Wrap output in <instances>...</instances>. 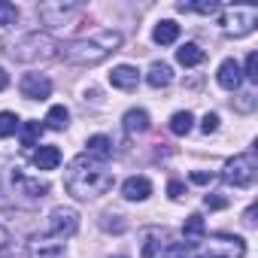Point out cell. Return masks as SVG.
Listing matches in <instances>:
<instances>
[{
    "instance_id": "2",
    "label": "cell",
    "mask_w": 258,
    "mask_h": 258,
    "mask_svg": "<svg viewBox=\"0 0 258 258\" xmlns=\"http://www.w3.org/2000/svg\"><path fill=\"white\" fill-rule=\"evenodd\" d=\"M121 49V34L118 31H100L94 37H82V40H73L70 46L58 49V55H64V61L70 64H79V67H94L100 61H106L112 52Z\"/></svg>"
},
{
    "instance_id": "24",
    "label": "cell",
    "mask_w": 258,
    "mask_h": 258,
    "mask_svg": "<svg viewBox=\"0 0 258 258\" xmlns=\"http://www.w3.org/2000/svg\"><path fill=\"white\" fill-rule=\"evenodd\" d=\"M191 124H195V115L185 109V112H176V115L170 118V131H173L176 137H185V134L191 131Z\"/></svg>"
},
{
    "instance_id": "27",
    "label": "cell",
    "mask_w": 258,
    "mask_h": 258,
    "mask_svg": "<svg viewBox=\"0 0 258 258\" xmlns=\"http://www.w3.org/2000/svg\"><path fill=\"white\" fill-rule=\"evenodd\" d=\"M19 127H22V121H19L16 112H0V140H4V137H13Z\"/></svg>"
},
{
    "instance_id": "21",
    "label": "cell",
    "mask_w": 258,
    "mask_h": 258,
    "mask_svg": "<svg viewBox=\"0 0 258 258\" xmlns=\"http://www.w3.org/2000/svg\"><path fill=\"white\" fill-rule=\"evenodd\" d=\"M152 40H155L158 46H170V43H176V40H179V25H176V22H170V19L158 22V25H155V31H152Z\"/></svg>"
},
{
    "instance_id": "30",
    "label": "cell",
    "mask_w": 258,
    "mask_h": 258,
    "mask_svg": "<svg viewBox=\"0 0 258 258\" xmlns=\"http://www.w3.org/2000/svg\"><path fill=\"white\" fill-rule=\"evenodd\" d=\"M243 76H246L249 82H258V55H255V52H249V58H246V70H243Z\"/></svg>"
},
{
    "instance_id": "39",
    "label": "cell",
    "mask_w": 258,
    "mask_h": 258,
    "mask_svg": "<svg viewBox=\"0 0 258 258\" xmlns=\"http://www.w3.org/2000/svg\"><path fill=\"white\" fill-rule=\"evenodd\" d=\"M115 258H124V255H115Z\"/></svg>"
},
{
    "instance_id": "18",
    "label": "cell",
    "mask_w": 258,
    "mask_h": 258,
    "mask_svg": "<svg viewBox=\"0 0 258 258\" xmlns=\"http://www.w3.org/2000/svg\"><path fill=\"white\" fill-rule=\"evenodd\" d=\"M85 155H88V158H94V161H106V158L112 155V140H109V137H103V134L88 137V143H85Z\"/></svg>"
},
{
    "instance_id": "33",
    "label": "cell",
    "mask_w": 258,
    "mask_h": 258,
    "mask_svg": "<svg viewBox=\"0 0 258 258\" xmlns=\"http://www.w3.org/2000/svg\"><path fill=\"white\" fill-rule=\"evenodd\" d=\"M204 204H207L210 210H225V207H228V201H225V198H219V195H207V198H204Z\"/></svg>"
},
{
    "instance_id": "20",
    "label": "cell",
    "mask_w": 258,
    "mask_h": 258,
    "mask_svg": "<svg viewBox=\"0 0 258 258\" xmlns=\"http://www.w3.org/2000/svg\"><path fill=\"white\" fill-rule=\"evenodd\" d=\"M182 237H185L188 246H195V243H201V240L207 237V225H204V219H201L198 213H191V216L185 219V225H182Z\"/></svg>"
},
{
    "instance_id": "10",
    "label": "cell",
    "mask_w": 258,
    "mask_h": 258,
    "mask_svg": "<svg viewBox=\"0 0 258 258\" xmlns=\"http://www.w3.org/2000/svg\"><path fill=\"white\" fill-rule=\"evenodd\" d=\"M140 240H143L140 258H158L161 249H164L167 240H170V231H167V228H143V231H140Z\"/></svg>"
},
{
    "instance_id": "25",
    "label": "cell",
    "mask_w": 258,
    "mask_h": 258,
    "mask_svg": "<svg viewBox=\"0 0 258 258\" xmlns=\"http://www.w3.org/2000/svg\"><path fill=\"white\" fill-rule=\"evenodd\" d=\"M176 10H179V13H201V16H216L222 7L216 4V0H201V4H179Z\"/></svg>"
},
{
    "instance_id": "23",
    "label": "cell",
    "mask_w": 258,
    "mask_h": 258,
    "mask_svg": "<svg viewBox=\"0 0 258 258\" xmlns=\"http://www.w3.org/2000/svg\"><path fill=\"white\" fill-rule=\"evenodd\" d=\"M67 124H70V112H67V106H64V103L52 106L49 115H46V127H52V131H64Z\"/></svg>"
},
{
    "instance_id": "34",
    "label": "cell",
    "mask_w": 258,
    "mask_h": 258,
    "mask_svg": "<svg viewBox=\"0 0 258 258\" xmlns=\"http://www.w3.org/2000/svg\"><path fill=\"white\" fill-rule=\"evenodd\" d=\"M252 103H255V94H249V91L246 94H237V109L246 112V109H252Z\"/></svg>"
},
{
    "instance_id": "37",
    "label": "cell",
    "mask_w": 258,
    "mask_h": 258,
    "mask_svg": "<svg viewBox=\"0 0 258 258\" xmlns=\"http://www.w3.org/2000/svg\"><path fill=\"white\" fill-rule=\"evenodd\" d=\"M243 222H246V228H255V207H249V210H246Z\"/></svg>"
},
{
    "instance_id": "12",
    "label": "cell",
    "mask_w": 258,
    "mask_h": 258,
    "mask_svg": "<svg viewBox=\"0 0 258 258\" xmlns=\"http://www.w3.org/2000/svg\"><path fill=\"white\" fill-rule=\"evenodd\" d=\"M109 82H112V88L134 91V88L140 85V70H137V67H131V64H118V67H112Z\"/></svg>"
},
{
    "instance_id": "31",
    "label": "cell",
    "mask_w": 258,
    "mask_h": 258,
    "mask_svg": "<svg viewBox=\"0 0 258 258\" xmlns=\"http://www.w3.org/2000/svg\"><path fill=\"white\" fill-rule=\"evenodd\" d=\"M201 131H204L207 137L219 131V115H216V112H207V115H204V121H201Z\"/></svg>"
},
{
    "instance_id": "35",
    "label": "cell",
    "mask_w": 258,
    "mask_h": 258,
    "mask_svg": "<svg viewBox=\"0 0 258 258\" xmlns=\"http://www.w3.org/2000/svg\"><path fill=\"white\" fill-rule=\"evenodd\" d=\"M213 179H216V176H213V173H204V170H195V173H191V182H198V185H210Z\"/></svg>"
},
{
    "instance_id": "5",
    "label": "cell",
    "mask_w": 258,
    "mask_h": 258,
    "mask_svg": "<svg viewBox=\"0 0 258 258\" xmlns=\"http://www.w3.org/2000/svg\"><path fill=\"white\" fill-rule=\"evenodd\" d=\"M255 25H258V10L255 7H228L219 16V28L228 37H246V34L255 31Z\"/></svg>"
},
{
    "instance_id": "8",
    "label": "cell",
    "mask_w": 258,
    "mask_h": 258,
    "mask_svg": "<svg viewBox=\"0 0 258 258\" xmlns=\"http://www.w3.org/2000/svg\"><path fill=\"white\" fill-rule=\"evenodd\" d=\"M207 240V255L210 258H246V243L234 234H213Z\"/></svg>"
},
{
    "instance_id": "7",
    "label": "cell",
    "mask_w": 258,
    "mask_h": 258,
    "mask_svg": "<svg viewBox=\"0 0 258 258\" xmlns=\"http://www.w3.org/2000/svg\"><path fill=\"white\" fill-rule=\"evenodd\" d=\"M255 155L252 152H243V155H234L228 164H225V170H222V179L228 182V185H234V188H246V185H252V179H255Z\"/></svg>"
},
{
    "instance_id": "22",
    "label": "cell",
    "mask_w": 258,
    "mask_h": 258,
    "mask_svg": "<svg viewBox=\"0 0 258 258\" xmlns=\"http://www.w3.org/2000/svg\"><path fill=\"white\" fill-rule=\"evenodd\" d=\"M204 58H207V52L198 43H185V46L176 49V61L182 67H198V64H204Z\"/></svg>"
},
{
    "instance_id": "3",
    "label": "cell",
    "mask_w": 258,
    "mask_h": 258,
    "mask_svg": "<svg viewBox=\"0 0 258 258\" xmlns=\"http://www.w3.org/2000/svg\"><path fill=\"white\" fill-rule=\"evenodd\" d=\"M7 52H10V58L19 61V64H37V61H49V58H55V55H58V43H55L49 34L34 31V34L19 37Z\"/></svg>"
},
{
    "instance_id": "28",
    "label": "cell",
    "mask_w": 258,
    "mask_h": 258,
    "mask_svg": "<svg viewBox=\"0 0 258 258\" xmlns=\"http://www.w3.org/2000/svg\"><path fill=\"white\" fill-rule=\"evenodd\" d=\"M16 22H19V7L10 4V0H0V25L10 28V25H16Z\"/></svg>"
},
{
    "instance_id": "14",
    "label": "cell",
    "mask_w": 258,
    "mask_h": 258,
    "mask_svg": "<svg viewBox=\"0 0 258 258\" xmlns=\"http://www.w3.org/2000/svg\"><path fill=\"white\" fill-rule=\"evenodd\" d=\"M152 195V182L146 176H131L121 182V198L124 201H146Z\"/></svg>"
},
{
    "instance_id": "4",
    "label": "cell",
    "mask_w": 258,
    "mask_h": 258,
    "mask_svg": "<svg viewBox=\"0 0 258 258\" xmlns=\"http://www.w3.org/2000/svg\"><path fill=\"white\" fill-rule=\"evenodd\" d=\"M82 13H85V4H79V0H46V4L37 7L40 22L49 28H70L82 19Z\"/></svg>"
},
{
    "instance_id": "16",
    "label": "cell",
    "mask_w": 258,
    "mask_h": 258,
    "mask_svg": "<svg viewBox=\"0 0 258 258\" xmlns=\"http://www.w3.org/2000/svg\"><path fill=\"white\" fill-rule=\"evenodd\" d=\"M121 124H124V134H127V137L146 134V131H149V112H146V109H127L124 118H121Z\"/></svg>"
},
{
    "instance_id": "29",
    "label": "cell",
    "mask_w": 258,
    "mask_h": 258,
    "mask_svg": "<svg viewBox=\"0 0 258 258\" xmlns=\"http://www.w3.org/2000/svg\"><path fill=\"white\" fill-rule=\"evenodd\" d=\"M185 255H188V243H167L158 258H185Z\"/></svg>"
},
{
    "instance_id": "11",
    "label": "cell",
    "mask_w": 258,
    "mask_h": 258,
    "mask_svg": "<svg viewBox=\"0 0 258 258\" xmlns=\"http://www.w3.org/2000/svg\"><path fill=\"white\" fill-rule=\"evenodd\" d=\"M67 255V243L52 240L46 234L31 237V258H64Z\"/></svg>"
},
{
    "instance_id": "6",
    "label": "cell",
    "mask_w": 258,
    "mask_h": 258,
    "mask_svg": "<svg viewBox=\"0 0 258 258\" xmlns=\"http://www.w3.org/2000/svg\"><path fill=\"white\" fill-rule=\"evenodd\" d=\"M79 231V216H76V210L73 207H55L52 213H49V219H46V237H52V240H70L73 234Z\"/></svg>"
},
{
    "instance_id": "17",
    "label": "cell",
    "mask_w": 258,
    "mask_h": 258,
    "mask_svg": "<svg viewBox=\"0 0 258 258\" xmlns=\"http://www.w3.org/2000/svg\"><path fill=\"white\" fill-rule=\"evenodd\" d=\"M31 161H34L37 170H55V167L61 164V149H58V146H40V149L31 155Z\"/></svg>"
},
{
    "instance_id": "36",
    "label": "cell",
    "mask_w": 258,
    "mask_h": 258,
    "mask_svg": "<svg viewBox=\"0 0 258 258\" xmlns=\"http://www.w3.org/2000/svg\"><path fill=\"white\" fill-rule=\"evenodd\" d=\"M7 246H10V231H7L4 225H0V255L7 252Z\"/></svg>"
},
{
    "instance_id": "19",
    "label": "cell",
    "mask_w": 258,
    "mask_h": 258,
    "mask_svg": "<svg viewBox=\"0 0 258 258\" xmlns=\"http://www.w3.org/2000/svg\"><path fill=\"white\" fill-rule=\"evenodd\" d=\"M146 82H149L152 88H167V85L173 82V70H170V64L155 61V64L149 67V73H146Z\"/></svg>"
},
{
    "instance_id": "38",
    "label": "cell",
    "mask_w": 258,
    "mask_h": 258,
    "mask_svg": "<svg viewBox=\"0 0 258 258\" xmlns=\"http://www.w3.org/2000/svg\"><path fill=\"white\" fill-rule=\"evenodd\" d=\"M7 85H10V76H7V70H4V67H0V91H4Z\"/></svg>"
},
{
    "instance_id": "26",
    "label": "cell",
    "mask_w": 258,
    "mask_h": 258,
    "mask_svg": "<svg viewBox=\"0 0 258 258\" xmlns=\"http://www.w3.org/2000/svg\"><path fill=\"white\" fill-rule=\"evenodd\" d=\"M19 131H22V146H34V143L40 140V134L46 131V124H40V121H25Z\"/></svg>"
},
{
    "instance_id": "1",
    "label": "cell",
    "mask_w": 258,
    "mask_h": 258,
    "mask_svg": "<svg viewBox=\"0 0 258 258\" xmlns=\"http://www.w3.org/2000/svg\"><path fill=\"white\" fill-rule=\"evenodd\" d=\"M112 182H115L112 170L103 161H94L88 155L73 158L67 167V176H64V185L76 201H94V198L106 195L112 188Z\"/></svg>"
},
{
    "instance_id": "13",
    "label": "cell",
    "mask_w": 258,
    "mask_h": 258,
    "mask_svg": "<svg viewBox=\"0 0 258 258\" xmlns=\"http://www.w3.org/2000/svg\"><path fill=\"white\" fill-rule=\"evenodd\" d=\"M216 79H219V85H222V88L237 91V88H240V82H243V70H240V64H237L234 58H228V61H222V64H219Z\"/></svg>"
},
{
    "instance_id": "15",
    "label": "cell",
    "mask_w": 258,
    "mask_h": 258,
    "mask_svg": "<svg viewBox=\"0 0 258 258\" xmlns=\"http://www.w3.org/2000/svg\"><path fill=\"white\" fill-rule=\"evenodd\" d=\"M13 185L22 191V195H28V198H46L49 195V182L46 179H31V176H25V173H13Z\"/></svg>"
},
{
    "instance_id": "32",
    "label": "cell",
    "mask_w": 258,
    "mask_h": 258,
    "mask_svg": "<svg viewBox=\"0 0 258 258\" xmlns=\"http://www.w3.org/2000/svg\"><path fill=\"white\" fill-rule=\"evenodd\" d=\"M167 195H170L173 201H179V198L185 195V185H182L179 179H170V185H167Z\"/></svg>"
},
{
    "instance_id": "9",
    "label": "cell",
    "mask_w": 258,
    "mask_h": 258,
    "mask_svg": "<svg viewBox=\"0 0 258 258\" xmlns=\"http://www.w3.org/2000/svg\"><path fill=\"white\" fill-rule=\"evenodd\" d=\"M19 91H22V97H28V100H46V97L52 94V79L43 76V73H28V76H22Z\"/></svg>"
}]
</instances>
